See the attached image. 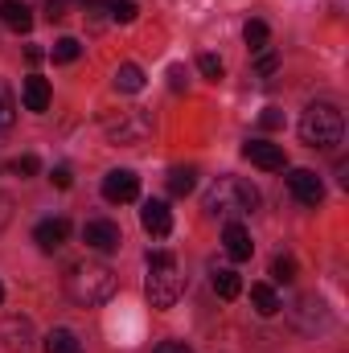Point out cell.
Here are the masks:
<instances>
[{"instance_id": "obj_1", "label": "cell", "mask_w": 349, "mask_h": 353, "mask_svg": "<svg viewBox=\"0 0 349 353\" xmlns=\"http://www.w3.org/2000/svg\"><path fill=\"white\" fill-rule=\"evenodd\" d=\"M255 205H259L255 185H247L239 176H218L210 185V193H206V214L210 218H222V222H239V218L255 214Z\"/></svg>"}, {"instance_id": "obj_2", "label": "cell", "mask_w": 349, "mask_h": 353, "mask_svg": "<svg viewBox=\"0 0 349 353\" xmlns=\"http://www.w3.org/2000/svg\"><path fill=\"white\" fill-rule=\"evenodd\" d=\"M115 288H119V279H115V271L107 263H79V267H70V275H66V292L83 308L107 304L115 296Z\"/></svg>"}, {"instance_id": "obj_3", "label": "cell", "mask_w": 349, "mask_h": 353, "mask_svg": "<svg viewBox=\"0 0 349 353\" xmlns=\"http://www.w3.org/2000/svg\"><path fill=\"white\" fill-rule=\"evenodd\" d=\"M144 292L152 300V308H173L185 292V275H181V263L169 251H152L148 255V279H144Z\"/></svg>"}, {"instance_id": "obj_4", "label": "cell", "mask_w": 349, "mask_h": 353, "mask_svg": "<svg viewBox=\"0 0 349 353\" xmlns=\"http://www.w3.org/2000/svg\"><path fill=\"white\" fill-rule=\"evenodd\" d=\"M341 136H346V119L333 103H312L300 115V140L308 148H333V144H341Z\"/></svg>"}, {"instance_id": "obj_5", "label": "cell", "mask_w": 349, "mask_h": 353, "mask_svg": "<svg viewBox=\"0 0 349 353\" xmlns=\"http://www.w3.org/2000/svg\"><path fill=\"white\" fill-rule=\"evenodd\" d=\"M103 132L111 144H140L144 136H152V115L148 111H115L103 119Z\"/></svg>"}, {"instance_id": "obj_6", "label": "cell", "mask_w": 349, "mask_h": 353, "mask_svg": "<svg viewBox=\"0 0 349 353\" xmlns=\"http://www.w3.org/2000/svg\"><path fill=\"white\" fill-rule=\"evenodd\" d=\"M103 197L115 201V205L136 201L140 197V176L132 173V169H111V173L103 176Z\"/></svg>"}, {"instance_id": "obj_7", "label": "cell", "mask_w": 349, "mask_h": 353, "mask_svg": "<svg viewBox=\"0 0 349 353\" xmlns=\"http://www.w3.org/2000/svg\"><path fill=\"white\" fill-rule=\"evenodd\" d=\"M288 193H292L300 205H321L325 185H321V176L312 173V169H292V173H288Z\"/></svg>"}, {"instance_id": "obj_8", "label": "cell", "mask_w": 349, "mask_h": 353, "mask_svg": "<svg viewBox=\"0 0 349 353\" xmlns=\"http://www.w3.org/2000/svg\"><path fill=\"white\" fill-rule=\"evenodd\" d=\"M83 243H87L90 251H115L119 243H123V234H119V226L115 222H107V218H94V222H87L83 226Z\"/></svg>"}, {"instance_id": "obj_9", "label": "cell", "mask_w": 349, "mask_h": 353, "mask_svg": "<svg viewBox=\"0 0 349 353\" xmlns=\"http://www.w3.org/2000/svg\"><path fill=\"white\" fill-rule=\"evenodd\" d=\"M0 345L12 350V353H25L33 345V325L25 316H4L0 321Z\"/></svg>"}, {"instance_id": "obj_10", "label": "cell", "mask_w": 349, "mask_h": 353, "mask_svg": "<svg viewBox=\"0 0 349 353\" xmlns=\"http://www.w3.org/2000/svg\"><path fill=\"white\" fill-rule=\"evenodd\" d=\"M243 157H247L251 165L267 169V173L283 169V148H279V144H267V140H247V144H243Z\"/></svg>"}, {"instance_id": "obj_11", "label": "cell", "mask_w": 349, "mask_h": 353, "mask_svg": "<svg viewBox=\"0 0 349 353\" xmlns=\"http://www.w3.org/2000/svg\"><path fill=\"white\" fill-rule=\"evenodd\" d=\"M66 234H70V222H66V218H46V222H37L33 243H37L41 251H62Z\"/></svg>"}, {"instance_id": "obj_12", "label": "cell", "mask_w": 349, "mask_h": 353, "mask_svg": "<svg viewBox=\"0 0 349 353\" xmlns=\"http://www.w3.org/2000/svg\"><path fill=\"white\" fill-rule=\"evenodd\" d=\"M222 247H226V255H230L235 263L251 259V251H255V243H251V234H247L243 222H226V230H222Z\"/></svg>"}, {"instance_id": "obj_13", "label": "cell", "mask_w": 349, "mask_h": 353, "mask_svg": "<svg viewBox=\"0 0 349 353\" xmlns=\"http://www.w3.org/2000/svg\"><path fill=\"white\" fill-rule=\"evenodd\" d=\"M140 222H144V230H148V234H157V239H165V234L173 230V214H169V205H165V201H144Z\"/></svg>"}, {"instance_id": "obj_14", "label": "cell", "mask_w": 349, "mask_h": 353, "mask_svg": "<svg viewBox=\"0 0 349 353\" xmlns=\"http://www.w3.org/2000/svg\"><path fill=\"white\" fill-rule=\"evenodd\" d=\"M0 21H4L12 33H29V29H33V12H29V4H21V0H0Z\"/></svg>"}, {"instance_id": "obj_15", "label": "cell", "mask_w": 349, "mask_h": 353, "mask_svg": "<svg viewBox=\"0 0 349 353\" xmlns=\"http://www.w3.org/2000/svg\"><path fill=\"white\" fill-rule=\"evenodd\" d=\"M21 103H25V111H46L50 107V83L41 74H29L21 87Z\"/></svg>"}, {"instance_id": "obj_16", "label": "cell", "mask_w": 349, "mask_h": 353, "mask_svg": "<svg viewBox=\"0 0 349 353\" xmlns=\"http://www.w3.org/2000/svg\"><path fill=\"white\" fill-rule=\"evenodd\" d=\"M115 90H123V94H140L144 90V70L136 66V62H123V66H115Z\"/></svg>"}, {"instance_id": "obj_17", "label": "cell", "mask_w": 349, "mask_h": 353, "mask_svg": "<svg viewBox=\"0 0 349 353\" xmlns=\"http://www.w3.org/2000/svg\"><path fill=\"white\" fill-rule=\"evenodd\" d=\"M251 304H255V312H259V316H275V312L283 308L271 283H255V288H251Z\"/></svg>"}, {"instance_id": "obj_18", "label": "cell", "mask_w": 349, "mask_h": 353, "mask_svg": "<svg viewBox=\"0 0 349 353\" xmlns=\"http://www.w3.org/2000/svg\"><path fill=\"white\" fill-rule=\"evenodd\" d=\"M214 292H218L222 300H235V296L243 292V279H239V271H230V267H214Z\"/></svg>"}, {"instance_id": "obj_19", "label": "cell", "mask_w": 349, "mask_h": 353, "mask_svg": "<svg viewBox=\"0 0 349 353\" xmlns=\"http://www.w3.org/2000/svg\"><path fill=\"white\" fill-rule=\"evenodd\" d=\"M46 353H83V341L70 333V329H54L46 337Z\"/></svg>"}, {"instance_id": "obj_20", "label": "cell", "mask_w": 349, "mask_h": 353, "mask_svg": "<svg viewBox=\"0 0 349 353\" xmlns=\"http://www.w3.org/2000/svg\"><path fill=\"white\" fill-rule=\"evenodd\" d=\"M193 185H197V169H173L169 173V193H177V197L193 193Z\"/></svg>"}, {"instance_id": "obj_21", "label": "cell", "mask_w": 349, "mask_h": 353, "mask_svg": "<svg viewBox=\"0 0 349 353\" xmlns=\"http://www.w3.org/2000/svg\"><path fill=\"white\" fill-rule=\"evenodd\" d=\"M12 119H17V99H12L8 83H0V132H8Z\"/></svg>"}, {"instance_id": "obj_22", "label": "cell", "mask_w": 349, "mask_h": 353, "mask_svg": "<svg viewBox=\"0 0 349 353\" xmlns=\"http://www.w3.org/2000/svg\"><path fill=\"white\" fill-rule=\"evenodd\" d=\"M79 54H83V46H79L74 37H58V41H54V62L66 66V62H74Z\"/></svg>"}, {"instance_id": "obj_23", "label": "cell", "mask_w": 349, "mask_h": 353, "mask_svg": "<svg viewBox=\"0 0 349 353\" xmlns=\"http://www.w3.org/2000/svg\"><path fill=\"white\" fill-rule=\"evenodd\" d=\"M107 12H111V21H119V25H132L140 8H136V0H111Z\"/></svg>"}, {"instance_id": "obj_24", "label": "cell", "mask_w": 349, "mask_h": 353, "mask_svg": "<svg viewBox=\"0 0 349 353\" xmlns=\"http://www.w3.org/2000/svg\"><path fill=\"white\" fill-rule=\"evenodd\" d=\"M243 37H247V46H251V50H267V25H263V21H247Z\"/></svg>"}, {"instance_id": "obj_25", "label": "cell", "mask_w": 349, "mask_h": 353, "mask_svg": "<svg viewBox=\"0 0 349 353\" xmlns=\"http://www.w3.org/2000/svg\"><path fill=\"white\" fill-rule=\"evenodd\" d=\"M197 70H201L210 83H218V79H222V58H218V54H201V58H197Z\"/></svg>"}, {"instance_id": "obj_26", "label": "cell", "mask_w": 349, "mask_h": 353, "mask_svg": "<svg viewBox=\"0 0 349 353\" xmlns=\"http://www.w3.org/2000/svg\"><path fill=\"white\" fill-rule=\"evenodd\" d=\"M37 169H41V161H37L33 152H25V157H17V161H12V173H17V176H33Z\"/></svg>"}, {"instance_id": "obj_27", "label": "cell", "mask_w": 349, "mask_h": 353, "mask_svg": "<svg viewBox=\"0 0 349 353\" xmlns=\"http://www.w3.org/2000/svg\"><path fill=\"white\" fill-rule=\"evenodd\" d=\"M271 275H275V279H283V283H288V279H296V259L279 255V259L271 263Z\"/></svg>"}, {"instance_id": "obj_28", "label": "cell", "mask_w": 349, "mask_h": 353, "mask_svg": "<svg viewBox=\"0 0 349 353\" xmlns=\"http://www.w3.org/2000/svg\"><path fill=\"white\" fill-rule=\"evenodd\" d=\"M50 181H54V185H58V189H70V185H74V173H70V169H66V165H58V169H54V173H50Z\"/></svg>"}, {"instance_id": "obj_29", "label": "cell", "mask_w": 349, "mask_h": 353, "mask_svg": "<svg viewBox=\"0 0 349 353\" xmlns=\"http://www.w3.org/2000/svg\"><path fill=\"white\" fill-rule=\"evenodd\" d=\"M259 123H263V128H267V132H271V128H279V123H283V115H279L275 107H267V111H263V115H259Z\"/></svg>"}, {"instance_id": "obj_30", "label": "cell", "mask_w": 349, "mask_h": 353, "mask_svg": "<svg viewBox=\"0 0 349 353\" xmlns=\"http://www.w3.org/2000/svg\"><path fill=\"white\" fill-rule=\"evenodd\" d=\"M275 66H279V58H275V54H263L255 70H259V74H275Z\"/></svg>"}, {"instance_id": "obj_31", "label": "cell", "mask_w": 349, "mask_h": 353, "mask_svg": "<svg viewBox=\"0 0 349 353\" xmlns=\"http://www.w3.org/2000/svg\"><path fill=\"white\" fill-rule=\"evenodd\" d=\"M169 87H173V90L185 87V70H181V66H169Z\"/></svg>"}, {"instance_id": "obj_32", "label": "cell", "mask_w": 349, "mask_h": 353, "mask_svg": "<svg viewBox=\"0 0 349 353\" xmlns=\"http://www.w3.org/2000/svg\"><path fill=\"white\" fill-rule=\"evenodd\" d=\"M152 353H193V350H185L181 341H165V345H157Z\"/></svg>"}, {"instance_id": "obj_33", "label": "cell", "mask_w": 349, "mask_h": 353, "mask_svg": "<svg viewBox=\"0 0 349 353\" xmlns=\"http://www.w3.org/2000/svg\"><path fill=\"white\" fill-rule=\"evenodd\" d=\"M25 58H29V62H41V58H46V50H41V46H29V50H25Z\"/></svg>"}, {"instance_id": "obj_34", "label": "cell", "mask_w": 349, "mask_h": 353, "mask_svg": "<svg viewBox=\"0 0 349 353\" xmlns=\"http://www.w3.org/2000/svg\"><path fill=\"white\" fill-rule=\"evenodd\" d=\"M0 300H4V288H0Z\"/></svg>"}, {"instance_id": "obj_35", "label": "cell", "mask_w": 349, "mask_h": 353, "mask_svg": "<svg viewBox=\"0 0 349 353\" xmlns=\"http://www.w3.org/2000/svg\"><path fill=\"white\" fill-rule=\"evenodd\" d=\"M50 4H62V0H50Z\"/></svg>"}]
</instances>
